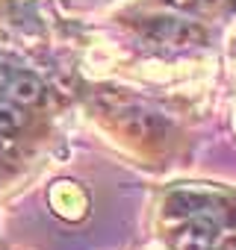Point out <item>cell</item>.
I'll return each mask as SVG.
<instances>
[{
    "label": "cell",
    "instance_id": "obj_8",
    "mask_svg": "<svg viewBox=\"0 0 236 250\" xmlns=\"http://www.w3.org/2000/svg\"><path fill=\"white\" fill-rule=\"evenodd\" d=\"M174 3H180V6H189V3H192V0H174Z\"/></svg>",
    "mask_w": 236,
    "mask_h": 250
},
{
    "label": "cell",
    "instance_id": "obj_5",
    "mask_svg": "<svg viewBox=\"0 0 236 250\" xmlns=\"http://www.w3.org/2000/svg\"><path fill=\"white\" fill-rule=\"evenodd\" d=\"M27 115L21 112V106L15 100H0V133H12L18 127H24Z\"/></svg>",
    "mask_w": 236,
    "mask_h": 250
},
{
    "label": "cell",
    "instance_id": "obj_4",
    "mask_svg": "<svg viewBox=\"0 0 236 250\" xmlns=\"http://www.w3.org/2000/svg\"><path fill=\"white\" fill-rule=\"evenodd\" d=\"M151 33H154L157 39H165V42H183L186 36H189V39L198 36V30H192L189 24H177V21H171V18H157V24H151Z\"/></svg>",
    "mask_w": 236,
    "mask_h": 250
},
{
    "label": "cell",
    "instance_id": "obj_2",
    "mask_svg": "<svg viewBox=\"0 0 236 250\" xmlns=\"http://www.w3.org/2000/svg\"><path fill=\"white\" fill-rule=\"evenodd\" d=\"M165 212H168V218H180V221H189V218L204 215V212L218 215V218L224 215L215 200H210L207 194H198V191H174L165 203Z\"/></svg>",
    "mask_w": 236,
    "mask_h": 250
},
{
    "label": "cell",
    "instance_id": "obj_7",
    "mask_svg": "<svg viewBox=\"0 0 236 250\" xmlns=\"http://www.w3.org/2000/svg\"><path fill=\"white\" fill-rule=\"evenodd\" d=\"M204 3H207V6H221L224 0H204Z\"/></svg>",
    "mask_w": 236,
    "mask_h": 250
},
{
    "label": "cell",
    "instance_id": "obj_6",
    "mask_svg": "<svg viewBox=\"0 0 236 250\" xmlns=\"http://www.w3.org/2000/svg\"><path fill=\"white\" fill-rule=\"evenodd\" d=\"M6 83H9V80H6V68H3V65H0V88H3Z\"/></svg>",
    "mask_w": 236,
    "mask_h": 250
},
{
    "label": "cell",
    "instance_id": "obj_1",
    "mask_svg": "<svg viewBox=\"0 0 236 250\" xmlns=\"http://www.w3.org/2000/svg\"><path fill=\"white\" fill-rule=\"evenodd\" d=\"M218 224L221 218L218 215H195L186 221V227L180 229V235L174 238V247L177 250H210L215 235H218Z\"/></svg>",
    "mask_w": 236,
    "mask_h": 250
},
{
    "label": "cell",
    "instance_id": "obj_3",
    "mask_svg": "<svg viewBox=\"0 0 236 250\" xmlns=\"http://www.w3.org/2000/svg\"><path fill=\"white\" fill-rule=\"evenodd\" d=\"M6 91L18 106H33V103H39L45 97V83L30 71H18L15 77H9Z\"/></svg>",
    "mask_w": 236,
    "mask_h": 250
}]
</instances>
